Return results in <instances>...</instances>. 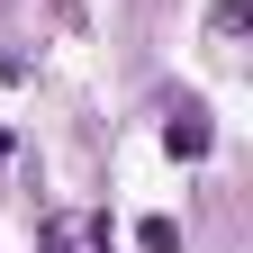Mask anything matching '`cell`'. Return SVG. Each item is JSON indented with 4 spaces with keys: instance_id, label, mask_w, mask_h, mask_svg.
<instances>
[{
    "instance_id": "obj_1",
    "label": "cell",
    "mask_w": 253,
    "mask_h": 253,
    "mask_svg": "<svg viewBox=\"0 0 253 253\" xmlns=\"http://www.w3.org/2000/svg\"><path fill=\"white\" fill-rule=\"evenodd\" d=\"M163 145L181 154V163H199V154H208V109H172V126H163Z\"/></svg>"
},
{
    "instance_id": "obj_2",
    "label": "cell",
    "mask_w": 253,
    "mask_h": 253,
    "mask_svg": "<svg viewBox=\"0 0 253 253\" xmlns=\"http://www.w3.org/2000/svg\"><path fill=\"white\" fill-rule=\"evenodd\" d=\"M136 244H145V253H181V226H172V217H145Z\"/></svg>"
},
{
    "instance_id": "obj_3",
    "label": "cell",
    "mask_w": 253,
    "mask_h": 253,
    "mask_svg": "<svg viewBox=\"0 0 253 253\" xmlns=\"http://www.w3.org/2000/svg\"><path fill=\"white\" fill-rule=\"evenodd\" d=\"M37 244H45V253H82V226H73V217H45Z\"/></svg>"
},
{
    "instance_id": "obj_4",
    "label": "cell",
    "mask_w": 253,
    "mask_h": 253,
    "mask_svg": "<svg viewBox=\"0 0 253 253\" xmlns=\"http://www.w3.org/2000/svg\"><path fill=\"white\" fill-rule=\"evenodd\" d=\"M244 27V0H217V37H235Z\"/></svg>"
},
{
    "instance_id": "obj_5",
    "label": "cell",
    "mask_w": 253,
    "mask_h": 253,
    "mask_svg": "<svg viewBox=\"0 0 253 253\" xmlns=\"http://www.w3.org/2000/svg\"><path fill=\"white\" fill-rule=\"evenodd\" d=\"M0 163H9V136H0Z\"/></svg>"
}]
</instances>
